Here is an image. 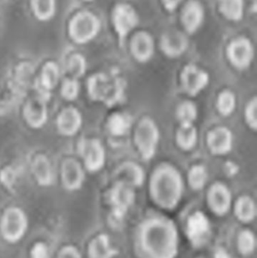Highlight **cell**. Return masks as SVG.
Wrapping results in <instances>:
<instances>
[{
  "instance_id": "cell-12",
  "label": "cell",
  "mask_w": 257,
  "mask_h": 258,
  "mask_svg": "<svg viewBox=\"0 0 257 258\" xmlns=\"http://www.w3.org/2000/svg\"><path fill=\"white\" fill-rule=\"evenodd\" d=\"M208 203L214 214L218 216H223L230 211L232 207V194L223 183H214L208 190Z\"/></svg>"
},
{
  "instance_id": "cell-42",
  "label": "cell",
  "mask_w": 257,
  "mask_h": 258,
  "mask_svg": "<svg viewBox=\"0 0 257 258\" xmlns=\"http://www.w3.org/2000/svg\"><path fill=\"white\" fill-rule=\"evenodd\" d=\"M84 2H87V3H90V2L94 1V0H83Z\"/></svg>"
},
{
  "instance_id": "cell-4",
  "label": "cell",
  "mask_w": 257,
  "mask_h": 258,
  "mask_svg": "<svg viewBox=\"0 0 257 258\" xmlns=\"http://www.w3.org/2000/svg\"><path fill=\"white\" fill-rule=\"evenodd\" d=\"M160 132L156 123L150 118H143L134 132V143L145 160H150L156 153Z\"/></svg>"
},
{
  "instance_id": "cell-22",
  "label": "cell",
  "mask_w": 257,
  "mask_h": 258,
  "mask_svg": "<svg viewBox=\"0 0 257 258\" xmlns=\"http://www.w3.org/2000/svg\"><path fill=\"white\" fill-rule=\"evenodd\" d=\"M30 8L39 22H50L57 15V0H30Z\"/></svg>"
},
{
  "instance_id": "cell-14",
  "label": "cell",
  "mask_w": 257,
  "mask_h": 258,
  "mask_svg": "<svg viewBox=\"0 0 257 258\" xmlns=\"http://www.w3.org/2000/svg\"><path fill=\"white\" fill-rule=\"evenodd\" d=\"M131 52L140 63L149 61L155 54V42L150 33L140 31L136 33L131 41Z\"/></svg>"
},
{
  "instance_id": "cell-36",
  "label": "cell",
  "mask_w": 257,
  "mask_h": 258,
  "mask_svg": "<svg viewBox=\"0 0 257 258\" xmlns=\"http://www.w3.org/2000/svg\"><path fill=\"white\" fill-rule=\"evenodd\" d=\"M60 93L62 97L66 101H74L79 93V84L78 80L68 78L62 83Z\"/></svg>"
},
{
  "instance_id": "cell-37",
  "label": "cell",
  "mask_w": 257,
  "mask_h": 258,
  "mask_svg": "<svg viewBox=\"0 0 257 258\" xmlns=\"http://www.w3.org/2000/svg\"><path fill=\"white\" fill-rule=\"evenodd\" d=\"M257 101L256 98L250 100L244 109V120L252 130L256 131L257 128Z\"/></svg>"
},
{
  "instance_id": "cell-15",
  "label": "cell",
  "mask_w": 257,
  "mask_h": 258,
  "mask_svg": "<svg viewBox=\"0 0 257 258\" xmlns=\"http://www.w3.org/2000/svg\"><path fill=\"white\" fill-rule=\"evenodd\" d=\"M205 9L198 0H190L184 6L181 14V21L189 34L199 31L205 21Z\"/></svg>"
},
{
  "instance_id": "cell-5",
  "label": "cell",
  "mask_w": 257,
  "mask_h": 258,
  "mask_svg": "<svg viewBox=\"0 0 257 258\" xmlns=\"http://www.w3.org/2000/svg\"><path fill=\"white\" fill-rule=\"evenodd\" d=\"M27 229L25 214L19 208L12 207L5 212L0 224L3 238L8 242H18L24 236Z\"/></svg>"
},
{
  "instance_id": "cell-13",
  "label": "cell",
  "mask_w": 257,
  "mask_h": 258,
  "mask_svg": "<svg viewBox=\"0 0 257 258\" xmlns=\"http://www.w3.org/2000/svg\"><path fill=\"white\" fill-rule=\"evenodd\" d=\"M207 144L213 155L224 156L232 150L233 135L226 127H217L208 132Z\"/></svg>"
},
{
  "instance_id": "cell-19",
  "label": "cell",
  "mask_w": 257,
  "mask_h": 258,
  "mask_svg": "<svg viewBox=\"0 0 257 258\" xmlns=\"http://www.w3.org/2000/svg\"><path fill=\"white\" fill-rule=\"evenodd\" d=\"M82 118L81 113L74 107L63 109L57 118V128L61 135L72 136L81 128Z\"/></svg>"
},
{
  "instance_id": "cell-23",
  "label": "cell",
  "mask_w": 257,
  "mask_h": 258,
  "mask_svg": "<svg viewBox=\"0 0 257 258\" xmlns=\"http://www.w3.org/2000/svg\"><path fill=\"white\" fill-rule=\"evenodd\" d=\"M60 78V69L54 61H48L42 67L40 79L37 80L36 87H39V91L43 92L53 90L58 84Z\"/></svg>"
},
{
  "instance_id": "cell-1",
  "label": "cell",
  "mask_w": 257,
  "mask_h": 258,
  "mask_svg": "<svg viewBox=\"0 0 257 258\" xmlns=\"http://www.w3.org/2000/svg\"><path fill=\"white\" fill-rule=\"evenodd\" d=\"M136 247L141 258H176L178 228L173 221L163 217L146 220L139 229Z\"/></svg>"
},
{
  "instance_id": "cell-18",
  "label": "cell",
  "mask_w": 257,
  "mask_h": 258,
  "mask_svg": "<svg viewBox=\"0 0 257 258\" xmlns=\"http://www.w3.org/2000/svg\"><path fill=\"white\" fill-rule=\"evenodd\" d=\"M188 48L185 35L173 30L164 33L161 38V48L167 57L175 58L184 54Z\"/></svg>"
},
{
  "instance_id": "cell-25",
  "label": "cell",
  "mask_w": 257,
  "mask_h": 258,
  "mask_svg": "<svg viewBox=\"0 0 257 258\" xmlns=\"http://www.w3.org/2000/svg\"><path fill=\"white\" fill-rule=\"evenodd\" d=\"M118 251L113 248L107 235L101 234L92 241L89 245V258H113Z\"/></svg>"
},
{
  "instance_id": "cell-32",
  "label": "cell",
  "mask_w": 257,
  "mask_h": 258,
  "mask_svg": "<svg viewBox=\"0 0 257 258\" xmlns=\"http://www.w3.org/2000/svg\"><path fill=\"white\" fill-rule=\"evenodd\" d=\"M129 116L124 113H115L109 119L108 128L110 133L115 136H122L127 133L131 127Z\"/></svg>"
},
{
  "instance_id": "cell-6",
  "label": "cell",
  "mask_w": 257,
  "mask_h": 258,
  "mask_svg": "<svg viewBox=\"0 0 257 258\" xmlns=\"http://www.w3.org/2000/svg\"><path fill=\"white\" fill-rule=\"evenodd\" d=\"M226 55L231 64L239 71L247 69L254 57V48L247 38L241 36L233 39L226 48Z\"/></svg>"
},
{
  "instance_id": "cell-26",
  "label": "cell",
  "mask_w": 257,
  "mask_h": 258,
  "mask_svg": "<svg viewBox=\"0 0 257 258\" xmlns=\"http://www.w3.org/2000/svg\"><path fill=\"white\" fill-rule=\"evenodd\" d=\"M15 80L20 87H36L37 80H35V68L31 62L23 61L18 63L15 70Z\"/></svg>"
},
{
  "instance_id": "cell-39",
  "label": "cell",
  "mask_w": 257,
  "mask_h": 258,
  "mask_svg": "<svg viewBox=\"0 0 257 258\" xmlns=\"http://www.w3.org/2000/svg\"><path fill=\"white\" fill-rule=\"evenodd\" d=\"M57 258H81V256L76 248L72 246H67L60 251Z\"/></svg>"
},
{
  "instance_id": "cell-35",
  "label": "cell",
  "mask_w": 257,
  "mask_h": 258,
  "mask_svg": "<svg viewBox=\"0 0 257 258\" xmlns=\"http://www.w3.org/2000/svg\"><path fill=\"white\" fill-rule=\"evenodd\" d=\"M256 237L254 233L250 230H246L241 232L238 236V250L243 255H250L256 249Z\"/></svg>"
},
{
  "instance_id": "cell-30",
  "label": "cell",
  "mask_w": 257,
  "mask_h": 258,
  "mask_svg": "<svg viewBox=\"0 0 257 258\" xmlns=\"http://www.w3.org/2000/svg\"><path fill=\"white\" fill-rule=\"evenodd\" d=\"M66 71L69 74V78L78 80L85 74L87 70V61L85 57L79 53L71 54L66 62Z\"/></svg>"
},
{
  "instance_id": "cell-17",
  "label": "cell",
  "mask_w": 257,
  "mask_h": 258,
  "mask_svg": "<svg viewBox=\"0 0 257 258\" xmlns=\"http://www.w3.org/2000/svg\"><path fill=\"white\" fill-rule=\"evenodd\" d=\"M45 98L38 96L27 101L24 108L27 123L33 128H40L48 120V110Z\"/></svg>"
},
{
  "instance_id": "cell-27",
  "label": "cell",
  "mask_w": 257,
  "mask_h": 258,
  "mask_svg": "<svg viewBox=\"0 0 257 258\" xmlns=\"http://www.w3.org/2000/svg\"><path fill=\"white\" fill-rule=\"evenodd\" d=\"M235 214L237 218L241 222H251L256 218V203L248 196H243L235 203Z\"/></svg>"
},
{
  "instance_id": "cell-41",
  "label": "cell",
  "mask_w": 257,
  "mask_h": 258,
  "mask_svg": "<svg viewBox=\"0 0 257 258\" xmlns=\"http://www.w3.org/2000/svg\"><path fill=\"white\" fill-rule=\"evenodd\" d=\"M216 258H230V257H229V254H226V251H220L217 253Z\"/></svg>"
},
{
  "instance_id": "cell-16",
  "label": "cell",
  "mask_w": 257,
  "mask_h": 258,
  "mask_svg": "<svg viewBox=\"0 0 257 258\" xmlns=\"http://www.w3.org/2000/svg\"><path fill=\"white\" fill-rule=\"evenodd\" d=\"M61 180L65 189L74 191L80 189L84 181V172L78 161L68 158L61 165Z\"/></svg>"
},
{
  "instance_id": "cell-9",
  "label": "cell",
  "mask_w": 257,
  "mask_h": 258,
  "mask_svg": "<svg viewBox=\"0 0 257 258\" xmlns=\"http://www.w3.org/2000/svg\"><path fill=\"white\" fill-rule=\"evenodd\" d=\"M119 83H112L105 74H98L92 76L88 80V92L94 101L110 103L119 93Z\"/></svg>"
},
{
  "instance_id": "cell-33",
  "label": "cell",
  "mask_w": 257,
  "mask_h": 258,
  "mask_svg": "<svg viewBox=\"0 0 257 258\" xmlns=\"http://www.w3.org/2000/svg\"><path fill=\"white\" fill-rule=\"evenodd\" d=\"M236 107V98L235 94L229 90L220 92L217 100V108L223 116H230Z\"/></svg>"
},
{
  "instance_id": "cell-7",
  "label": "cell",
  "mask_w": 257,
  "mask_h": 258,
  "mask_svg": "<svg viewBox=\"0 0 257 258\" xmlns=\"http://www.w3.org/2000/svg\"><path fill=\"white\" fill-rule=\"evenodd\" d=\"M112 22L121 41L124 40L139 24V16L129 4L119 3L113 9Z\"/></svg>"
},
{
  "instance_id": "cell-20",
  "label": "cell",
  "mask_w": 257,
  "mask_h": 258,
  "mask_svg": "<svg viewBox=\"0 0 257 258\" xmlns=\"http://www.w3.org/2000/svg\"><path fill=\"white\" fill-rule=\"evenodd\" d=\"M31 169L35 179L41 186H48L54 183V170L49 159L45 155L39 154L34 158Z\"/></svg>"
},
{
  "instance_id": "cell-8",
  "label": "cell",
  "mask_w": 257,
  "mask_h": 258,
  "mask_svg": "<svg viewBox=\"0 0 257 258\" xmlns=\"http://www.w3.org/2000/svg\"><path fill=\"white\" fill-rule=\"evenodd\" d=\"M78 151L88 171L97 172L105 165V150L98 140H81L78 144Z\"/></svg>"
},
{
  "instance_id": "cell-40",
  "label": "cell",
  "mask_w": 257,
  "mask_h": 258,
  "mask_svg": "<svg viewBox=\"0 0 257 258\" xmlns=\"http://www.w3.org/2000/svg\"><path fill=\"white\" fill-rule=\"evenodd\" d=\"M184 0H162L163 5L166 10L174 12L178 9V6L182 3Z\"/></svg>"
},
{
  "instance_id": "cell-29",
  "label": "cell",
  "mask_w": 257,
  "mask_h": 258,
  "mask_svg": "<svg viewBox=\"0 0 257 258\" xmlns=\"http://www.w3.org/2000/svg\"><path fill=\"white\" fill-rule=\"evenodd\" d=\"M198 141V132L193 125H181L176 134L178 147L185 151L193 150Z\"/></svg>"
},
{
  "instance_id": "cell-28",
  "label": "cell",
  "mask_w": 257,
  "mask_h": 258,
  "mask_svg": "<svg viewBox=\"0 0 257 258\" xmlns=\"http://www.w3.org/2000/svg\"><path fill=\"white\" fill-rule=\"evenodd\" d=\"M219 9L226 19L238 22L244 17V0H219Z\"/></svg>"
},
{
  "instance_id": "cell-34",
  "label": "cell",
  "mask_w": 257,
  "mask_h": 258,
  "mask_svg": "<svg viewBox=\"0 0 257 258\" xmlns=\"http://www.w3.org/2000/svg\"><path fill=\"white\" fill-rule=\"evenodd\" d=\"M208 179V171L203 165H195V166L192 167L189 171V183L195 190H200L202 188L205 187Z\"/></svg>"
},
{
  "instance_id": "cell-2",
  "label": "cell",
  "mask_w": 257,
  "mask_h": 258,
  "mask_svg": "<svg viewBox=\"0 0 257 258\" xmlns=\"http://www.w3.org/2000/svg\"><path fill=\"white\" fill-rule=\"evenodd\" d=\"M184 190L182 176L172 165H161L152 173L149 192L154 203L161 209H175L182 200Z\"/></svg>"
},
{
  "instance_id": "cell-21",
  "label": "cell",
  "mask_w": 257,
  "mask_h": 258,
  "mask_svg": "<svg viewBox=\"0 0 257 258\" xmlns=\"http://www.w3.org/2000/svg\"><path fill=\"white\" fill-rule=\"evenodd\" d=\"M118 182H122L132 186H140L144 182L145 174L143 168L132 162H127L121 165L116 172Z\"/></svg>"
},
{
  "instance_id": "cell-38",
  "label": "cell",
  "mask_w": 257,
  "mask_h": 258,
  "mask_svg": "<svg viewBox=\"0 0 257 258\" xmlns=\"http://www.w3.org/2000/svg\"><path fill=\"white\" fill-rule=\"evenodd\" d=\"M18 178L17 170L12 167H6L0 172V180L6 186H11L15 184Z\"/></svg>"
},
{
  "instance_id": "cell-31",
  "label": "cell",
  "mask_w": 257,
  "mask_h": 258,
  "mask_svg": "<svg viewBox=\"0 0 257 258\" xmlns=\"http://www.w3.org/2000/svg\"><path fill=\"white\" fill-rule=\"evenodd\" d=\"M176 116L181 125H193L197 119V107L192 101H184L178 106Z\"/></svg>"
},
{
  "instance_id": "cell-10",
  "label": "cell",
  "mask_w": 257,
  "mask_h": 258,
  "mask_svg": "<svg viewBox=\"0 0 257 258\" xmlns=\"http://www.w3.org/2000/svg\"><path fill=\"white\" fill-rule=\"evenodd\" d=\"M181 80L184 92L190 96L195 97L207 87L209 75L196 65L189 64L183 70Z\"/></svg>"
},
{
  "instance_id": "cell-3",
  "label": "cell",
  "mask_w": 257,
  "mask_h": 258,
  "mask_svg": "<svg viewBox=\"0 0 257 258\" xmlns=\"http://www.w3.org/2000/svg\"><path fill=\"white\" fill-rule=\"evenodd\" d=\"M101 30V21L93 12L88 10L75 13L67 25L68 36L78 45L89 43L95 39Z\"/></svg>"
},
{
  "instance_id": "cell-11",
  "label": "cell",
  "mask_w": 257,
  "mask_h": 258,
  "mask_svg": "<svg viewBox=\"0 0 257 258\" xmlns=\"http://www.w3.org/2000/svg\"><path fill=\"white\" fill-rule=\"evenodd\" d=\"M211 224L205 214L197 212L189 218L187 236L196 247L205 245L211 235Z\"/></svg>"
},
{
  "instance_id": "cell-24",
  "label": "cell",
  "mask_w": 257,
  "mask_h": 258,
  "mask_svg": "<svg viewBox=\"0 0 257 258\" xmlns=\"http://www.w3.org/2000/svg\"><path fill=\"white\" fill-rule=\"evenodd\" d=\"M134 192L132 186L122 182H117L111 192V201L119 212L125 211L134 203Z\"/></svg>"
}]
</instances>
